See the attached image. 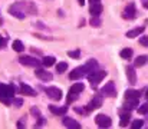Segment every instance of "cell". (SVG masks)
I'll return each mask as SVG.
<instances>
[{
    "mask_svg": "<svg viewBox=\"0 0 148 129\" xmlns=\"http://www.w3.org/2000/svg\"><path fill=\"white\" fill-rule=\"evenodd\" d=\"M97 68H98V63H97V60H95V59H91V60H88V62H86L84 66H79V68L73 69V70L69 73V78H71L72 81L81 79V78H84L85 75H89L91 72H94Z\"/></svg>",
    "mask_w": 148,
    "mask_h": 129,
    "instance_id": "1",
    "label": "cell"
},
{
    "mask_svg": "<svg viewBox=\"0 0 148 129\" xmlns=\"http://www.w3.org/2000/svg\"><path fill=\"white\" fill-rule=\"evenodd\" d=\"M27 9H30V10L36 12V10L32 7V4H30V3L20 1V3L13 4V6L9 9V13H10V14H13V16H16L17 19H25V17L27 16Z\"/></svg>",
    "mask_w": 148,
    "mask_h": 129,
    "instance_id": "2",
    "label": "cell"
},
{
    "mask_svg": "<svg viewBox=\"0 0 148 129\" xmlns=\"http://www.w3.org/2000/svg\"><path fill=\"white\" fill-rule=\"evenodd\" d=\"M13 95H14V87L12 85H4V83H0V100L6 105H9L13 99Z\"/></svg>",
    "mask_w": 148,
    "mask_h": 129,
    "instance_id": "3",
    "label": "cell"
},
{
    "mask_svg": "<svg viewBox=\"0 0 148 129\" xmlns=\"http://www.w3.org/2000/svg\"><path fill=\"white\" fill-rule=\"evenodd\" d=\"M141 96V92L140 90H134V89H128L125 92V100L128 102L125 108L128 109H132V108H137L138 106V99Z\"/></svg>",
    "mask_w": 148,
    "mask_h": 129,
    "instance_id": "4",
    "label": "cell"
},
{
    "mask_svg": "<svg viewBox=\"0 0 148 129\" xmlns=\"http://www.w3.org/2000/svg\"><path fill=\"white\" fill-rule=\"evenodd\" d=\"M105 76H106V72H105V70H94V72H91V73L88 75V79H89L92 87H97V85L101 83V81H102Z\"/></svg>",
    "mask_w": 148,
    "mask_h": 129,
    "instance_id": "5",
    "label": "cell"
},
{
    "mask_svg": "<svg viewBox=\"0 0 148 129\" xmlns=\"http://www.w3.org/2000/svg\"><path fill=\"white\" fill-rule=\"evenodd\" d=\"M137 17V9H135V4L132 1H130L124 10V19H128V20H134Z\"/></svg>",
    "mask_w": 148,
    "mask_h": 129,
    "instance_id": "6",
    "label": "cell"
},
{
    "mask_svg": "<svg viewBox=\"0 0 148 129\" xmlns=\"http://www.w3.org/2000/svg\"><path fill=\"white\" fill-rule=\"evenodd\" d=\"M103 7H102V3L101 0H89V12L92 16H99L102 13Z\"/></svg>",
    "mask_w": 148,
    "mask_h": 129,
    "instance_id": "7",
    "label": "cell"
},
{
    "mask_svg": "<svg viewBox=\"0 0 148 129\" xmlns=\"http://www.w3.org/2000/svg\"><path fill=\"white\" fill-rule=\"evenodd\" d=\"M95 122H97V125H98L99 128H109V126L112 125L111 118H109V116H106V115H103V113H99V115H97Z\"/></svg>",
    "mask_w": 148,
    "mask_h": 129,
    "instance_id": "8",
    "label": "cell"
},
{
    "mask_svg": "<svg viewBox=\"0 0 148 129\" xmlns=\"http://www.w3.org/2000/svg\"><path fill=\"white\" fill-rule=\"evenodd\" d=\"M45 92H46V95L49 96L50 99H53V100H60V99H62V90H60L59 87L50 86V87H46V89H45Z\"/></svg>",
    "mask_w": 148,
    "mask_h": 129,
    "instance_id": "9",
    "label": "cell"
},
{
    "mask_svg": "<svg viewBox=\"0 0 148 129\" xmlns=\"http://www.w3.org/2000/svg\"><path fill=\"white\" fill-rule=\"evenodd\" d=\"M19 60H20L22 65H25V66H30V68H38V66L40 65V62H39L38 59L32 57V56H20Z\"/></svg>",
    "mask_w": 148,
    "mask_h": 129,
    "instance_id": "10",
    "label": "cell"
},
{
    "mask_svg": "<svg viewBox=\"0 0 148 129\" xmlns=\"http://www.w3.org/2000/svg\"><path fill=\"white\" fill-rule=\"evenodd\" d=\"M102 95H105V96H116V89H115V85H114V82H108L106 85L102 87Z\"/></svg>",
    "mask_w": 148,
    "mask_h": 129,
    "instance_id": "11",
    "label": "cell"
},
{
    "mask_svg": "<svg viewBox=\"0 0 148 129\" xmlns=\"http://www.w3.org/2000/svg\"><path fill=\"white\" fill-rule=\"evenodd\" d=\"M101 105H102V99H101V96H94V99L86 105V111H88V112L95 111V109L101 108Z\"/></svg>",
    "mask_w": 148,
    "mask_h": 129,
    "instance_id": "12",
    "label": "cell"
},
{
    "mask_svg": "<svg viewBox=\"0 0 148 129\" xmlns=\"http://www.w3.org/2000/svg\"><path fill=\"white\" fill-rule=\"evenodd\" d=\"M127 78H128L130 85H135V82H137V73H135V69L132 66H127Z\"/></svg>",
    "mask_w": 148,
    "mask_h": 129,
    "instance_id": "13",
    "label": "cell"
},
{
    "mask_svg": "<svg viewBox=\"0 0 148 129\" xmlns=\"http://www.w3.org/2000/svg\"><path fill=\"white\" fill-rule=\"evenodd\" d=\"M36 76L40 79V81H45V82H48V81H52V73L49 72H46V70H43V69H36Z\"/></svg>",
    "mask_w": 148,
    "mask_h": 129,
    "instance_id": "14",
    "label": "cell"
},
{
    "mask_svg": "<svg viewBox=\"0 0 148 129\" xmlns=\"http://www.w3.org/2000/svg\"><path fill=\"white\" fill-rule=\"evenodd\" d=\"M49 111L53 115H65L66 111H68V108H66V106H55V105H50Z\"/></svg>",
    "mask_w": 148,
    "mask_h": 129,
    "instance_id": "15",
    "label": "cell"
},
{
    "mask_svg": "<svg viewBox=\"0 0 148 129\" xmlns=\"http://www.w3.org/2000/svg\"><path fill=\"white\" fill-rule=\"evenodd\" d=\"M63 125H65L66 128H75V129L81 128V124L76 122V121L72 119V118H63Z\"/></svg>",
    "mask_w": 148,
    "mask_h": 129,
    "instance_id": "16",
    "label": "cell"
},
{
    "mask_svg": "<svg viewBox=\"0 0 148 129\" xmlns=\"http://www.w3.org/2000/svg\"><path fill=\"white\" fill-rule=\"evenodd\" d=\"M145 30V27H143V26H140V27H137V29H132V30H130V32H127V38H137V36H140L143 32Z\"/></svg>",
    "mask_w": 148,
    "mask_h": 129,
    "instance_id": "17",
    "label": "cell"
},
{
    "mask_svg": "<svg viewBox=\"0 0 148 129\" xmlns=\"http://www.w3.org/2000/svg\"><path fill=\"white\" fill-rule=\"evenodd\" d=\"M20 90H22V93H23V95H27V96H35V95H36L35 89H32L30 86L26 85V83H22V87H20Z\"/></svg>",
    "mask_w": 148,
    "mask_h": 129,
    "instance_id": "18",
    "label": "cell"
},
{
    "mask_svg": "<svg viewBox=\"0 0 148 129\" xmlns=\"http://www.w3.org/2000/svg\"><path fill=\"white\" fill-rule=\"evenodd\" d=\"M55 62H56V59H55L53 56H45L43 60H42V65H43L45 68H50V66L55 65Z\"/></svg>",
    "mask_w": 148,
    "mask_h": 129,
    "instance_id": "19",
    "label": "cell"
},
{
    "mask_svg": "<svg viewBox=\"0 0 148 129\" xmlns=\"http://www.w3.org/2000/svg\"><path fill=\"white\" fill-rule=\"evenodd\" d=\"M147 62H148V56H138V57L135 59L134 66H135V68H141V66H144Z\"/></svg>",
    "mask_w": 148,
    "mask_h": 129,
    "instance_id": "20",
    "label": "cell"
},
{
    "mask_svg": "<svg viewBox=\"0 0 148 129\" xmlns=\"http://www.w3.org/2000/svg\"><path fill=\"white\" fill-rule=\"evenodd\" d=\"M130 119H131V115H130V112H127V113H122L121 115V121H119V126H127L128 125V122H130Z\"/></svg>",
    "mask_w": 148,
    "mask_h": 129,
    "instance_id": "21",
    "label": "cell"
},
{
    "mask_svg": "<svg viewBox=\"0 0 148 129\" xmlns=\"http://www.w3.org/2000/svg\"><path fill=\"white\" fill-rule=\"evenodd\" d=\"M85 89V86L84 83H75V85L71 86V89H69V92H72V93H81L82 90Z\"/></svg>",
    "mask_w": 148,
    "mask_h": 129,
    "instance_id": "22",
    "label": "cell"
},
{
    "mask_svg": "<svg viewBox=\"0 0 148 129\" xmlns=\"http://www.w3.org/2000/svg\"><path fill=\"white\" fill-rule=\"evenodd\" d=\"M121 57H122V59H127V60H130V59L132 57V49H130V47L124 49V50L121 52Z\"/></svg>",
    "mask_w": 148,
    "mask_h": 129,
    "instance_id": "23",
    "label": "cell"
},
{
    "mask_svg": "<svg viewBox=\"0 0 148 129\" xmlns=\"http://www.w3.org/2000/svg\"><path fill=\"white\" fill-rule=\"evenodd\" d=\"M13 50H16V52H22V50H25V44L20 42L19 39H16V40L13 42Z\"/></svg>",
    "mask_w": 148,
    "mask_h": 129,
    "instance_id": "24",
    "label": "cell"
},
{
    "mask_svg": "<svg viewBox=\"0 0 148 129\" xmlns=\"http://www.w3.org/2000/svg\"><path fill=\"white\" fill-rule=\"evenodd\" d=\"M66 69H68V63H66V62H59V63L56 65V72H58V73H63Z\"/></svg>",
    "mask_w": 148,
    "mask_h": 129,
    "instance_id": "25",
    "label": "cell"
},
{
    "mask_svg": "<svg viewBox=\"0 0 148 129\" xmlns=\"http://www.w3.org/2000/svg\"><path fill=\"white\" fill-rule=\"evenodd\" d=\"M143 125H144V121L137 119V121H134V122L131 124V128L132 129H138V128H143Z\"/></svg>",
    "mask_w": 148,
    "mask_h": 129,
    "instance_id": "26",
    "label": "cell"
},
{
    "mask_svg": "<svg viewBox=\"0 0 148 129\" xmlns=\"http://www.w3.org/2000/svg\"><path fill=\"white\" fill-rule=\"evenodd\" d=\"M138 112H140L141 115H148V102L144 103V105H141V106L138 108Z\"/></svg>",
    "mask_w": 148,
    "mask_h": 129,
    "instance_id": "27",
    "label": "cell"
},
{
    "mask_svg": "<svg viewBox=\"0 0 148 129\" xmlns=\"http://www.w3.org/2000/svg\"><path fill=\"white\" fill-rule=\"evenodd\" d=\"M68 56H69V57H73V59H78V57L81 56V52H79V50H69V52H68Z\"/></svg>",
    "mask_w": 148,
    "mask_h": 129,
    "instance_id": "28",
    "label": "cell"
},
{
    "mask_svg": "<svg viewBox=\"0 0 148 129\" xmlns=\"http://www.w3.org/2000/svg\"><path fill=\"white\" fill-rule=\"evenodd\" d=\"M76 98H78V93H72V92H69V93H68V103H72Z\"/></svg>",
    "mask_w": 148,
    "mask_h": 129,
    "instance_id": "29",
    "label": "cell"
},
{
    "mask_svg": "<svg viewBox=\"0 0 148 129\" xmlns=\"http://www.w3.org/2000/svg\"><path fill=\"white\" fill-rule=\"evenodd\" d=\"M91 25H92V26H99V25H101V20L98 19V16H92V19H91Z\"/></svg>",
    "mask_w": 148,
    "mask_h": 129,
    "instance_id": "30",
    "label": "cell"
},
{
    "mask_svg": "<svg viewBox=\"0 0 148 129\" xmlns=\"http://www.w3.org/2000/svg\"><path fill=\"white\" fill-rule=\"evenodd\" d=\"M140 44L147 46L148 47V36H143V38H140Z\"/></svg>",
    "mask_w": 148,
    "mask_h": 129,
    "instance_id": "31",
    "label": "cell"
},
{
    "mask_svg": "<svg viewBox=\"0 0 148 129\" xmlns=\"http://www.w3.org/2000/svg\"><path fill=\"white\" fill-rule=\"evenodd\" d=\"M6 39L4 38H0V49H3V47H6Z\"/></svg>",
    "mask_w": 148,
    "mask_h": 129,
    "instance_id": "32",
    "label": "cell"
},
{
    "mask_svg": "<svg viewBox=\"0 0 148 129\" xmlns=\"http://www.w3.org/2000/svg\"><path fill=\"white\" fill-rule=\"evenodd\" d=\"M75 111L78 112V113H82V115H85L88 111H85V109H81V108H75Z\"/></svg>",
    "mask_w": 148,
    "mask_h": 129,
    "instance_id": "33",
    "label": "cell"
},
{
    "mask_svg": "<svg viewBox=\"0 0 148 129\" xmlns=\"http://www.w3.org/2000/svg\"><path fill=\"white\" fill-rule=\"evenodd\" d=\"M13 102H14V105H16V106H20V105H22V100H20V99H14Z\"/></svg>",
    "mask_w": 148,
    "mask_h": 129,
    "instance_id": "34",
    "label": "cell"
},
{
    "mask_svg": "<svg viewBox=\"0 0 148 129\" xmlns=\"http://www.w3.org/2000/svg\"><path fill=\"white\" fill-rule=\"evenodd\" d=\"M145 98L148 99V89H147V93H145Z\"/></svg>",
    "mask_w": 148,
    "mask_h": 129,
    "instance_id": "35",
    "label": "cell"
}]
</instances>
